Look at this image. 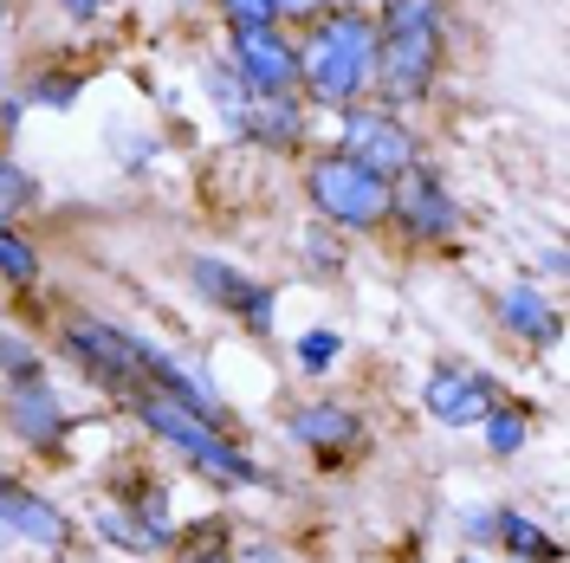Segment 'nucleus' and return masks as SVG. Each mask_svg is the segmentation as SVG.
I'll return each mask as SVG.
<instances>
[{"label":"nucleus","instance_id":"obj_1","mask_svg":"<svg viewBox=\"0 0 570 563\" xmlns=\"http://www.w3.org/2000/svg\"><path fill=\"white\" fill-rule=\"evenodd\" d=\"M376 78V20L356 7H331L312 20V39L298 52V85L318 105H356Z\"/></svg>","mask_w":570,"mask_h":563},{"label":"nucleus","instance_id":"obj_2","mask_svg":"<svg viewBox=\"0 0 570 563\" xmlns=\"http://www.w3.org/2000/svg\"><path fill=\"white\" fill-rule=\"evenodd\" d=\"M441 59V0H390L376 20V85L390 105H415Z\"/></svg>","mask_w":570,"mask_h":563},{"label":"nucleus","instance_id":"obj_3","mask_svg":"<svg viewBox=\"0 0 570 563\" xmlns=\"http://www.w3.org/2000/svg\"><path fill=\"white\" fill-rule=\"evenodd\" d=\"M137 415L149 434H163L176 454H188L202 473H214V480H234V486H259V466H253L240 447H227L220 441V422H208L202 408H188V402H176V395H142Z\"/></svg>","mask_w":570,"mask_h":563},{"label":"nucleus","instance_id":"obj_4","mask_svg":"<svg viewBox=\"0 0 570 563\" xmlns=\"http://www.w3.org/2000/svg\"><path fill=\"white\" fill-rule=\"evenodd\" d=\"M305 188H312V201H318V214L331 227H376L390 214V176L351 162L344 149L337 156H318L305 169Z\"/></svg>","mask_w":570,"mask_h":563},{"label":"nucleus","instance_id":"obj_5","mask_svg":"<svg viewBox=\"0 0 570 563\" xmlns=\"http://www.w3.org/2000/svg\"><path fill=\"white\" fill-rule=\"evenodd\" d=\"M66 350L91 376H105V383H137V376H149V344H137L130 330H117L105 317H78L66 330Z\"/></svg>","mask_w":570,"mask_h":563},{"label":"nucleus","instance_id":"obj_6","mask_svg":"<svg viewBox=\"0 0 570 563\" xmlns=\"http://www.w3.org/2000/svg\"><path fill=\"white\" fill-rule=\"evenodd\" d=\"M344 156L395 181L402 169H415V137L395 124L390 110H351L344 117Z\"/></svg>","mask_w":570,"mask_h":563},{"label":"nucleus","instance_id":"obj_7","mask_svg":"<svg viewBox=\"0 0 570 563\" xmlns=\"http://www.w3.org/2000/svg\"><path fill=\"white\" fill-rule=\"evenodd\" d=\"M234 78L247 91H292L298 85V46L279 27H234Z\"/></svg>","mask_w":570,"mask_h":563},{"label":"nucleus","instance_id":"obj_8","mask_svg":"<svg viewBox=\"0 0 570 563\" xmlns=\"http://www.w3.org/2000/svg\"><path fill=\"white\" fill-rule=\"evenodd\" d=\"M390 214H402V227H409L415 240H448V234L461 227L454 195L428 176L422 162H415V169H402V176L390 181Z\"/></svg>","mask_w":570,"mask_h":563},{"label":"nucleus","instance_id":"obj_9","mask_svg":"<svg viewBox=\"0 0 570 563\" xmlns=\"http://www.w3.org/2000/svg\"><path fill=\"white\" fill-rule=\"evenodd\" d=\"M188 273H195V292L214 298L220 312H234L240 324H253V330H273V292H266V285H253L247 273H234L227 259H195Z\"/></svg>","mask_w":570,"mask_h":563},{"label":"nucleus","instance_id":"obj_10","mask_svg":"<svg viewBox=\"0 0 570 563\" xmlns=\"http://www.w3.org/2000/svg\"><path fill=\"white\" fill-rule=\"evenodd\" d=\"M422 402H428V415L434 422H448V427H473L487 408H493V383L480 376V369H434L422 383Z\"/></svg>","mask_w":570,"mask_h":563},{"label":"nucleus","instance_id":"obj_11","mask_svg":"<svg viewBox=\"0 0 570 563\" xmlns=\"http://www.w3.org/2000/svg\"><path fill=\"white\" fill-rule=\"evenodd\" d=\"M7 422H13L20 441H33V447H59V441H66V427H71L66 422V402L46 388V376L7 388Z\"/></svg>","mask_w":570,"mask_h":563},{"label":"nucleus","instance_id":"obj_12","mask_svg":"<svg viewBox=\"0 0 570 563\" xmlns=\"http://www.w3.org/2000/svg\"><path fill=\"white\" fill-rule=\"evenodd\" d=\"M0 531L27 537V544H39V551H59L71 525H66V512H59L52 498L27 493V486H7V493H0Z\"/></svg>","mask_w":570,"mask_h":563},{"label":"nucleus","instance_id":"obj_13","mask_svg":"<svg viewBox=\"0 0 570 563\" xmlns=\"http://www.w3.org/2000/svg\"><path fill=\"white\" fill-rule=\"evenodd\" d=\"M292 441H305L318 454H344V447L363 441V422H356L351 408H337V402H318V408H298L292 415Z\"/></svg>","mask_w":570,"mask_h":563},{"label":"nucleus","instance_id":"obj_14","mask_svg":"<svg viewBox=\"0 0 570 563\" xmlns=\"http://www.w3.org/2000/svg\"><path fill=\"white\" fill-rule=\"evenodd\" d=\"M247 130L273 149H292L298 130H305V110L292 105V91H253L247 98Z\"/></svg>","mask_w":570,"mask_h":563},{"label":"nucleus","instance_id":"obj_15","mask_svg":"<svg viewBox=\"0 0 570 563\" xmlns=\"http://www.w3.org/2000/svg\"><path fill=\"white\" fill-rule=\"evenodd\" d=\"M499 317H505V330H512V337H544V344L558 337V312L538 298L532 285H512V292L499 298Z\"/></svg>","mask_w":570,"mask_h":563},{"label":"nucleus","instance_id":"obj_16","mask_svg":"<svg viewBox=\"0 0 570 563\" xmlns=\"http://www.w3.org/2000/svg\"><path fill=\"white\" fill-rule=\"evenodd\" d=\"M493 537H505V544H512V551H519V557L558 563V544H551V537H544V531H538V525H525V518H519V512H505V518H493Z\"/></svg>","mask_w":570,"mask_h":563},{"label":"nucleus","instance_id":"obj_17","mask_svg":"<svg viewBox=\"0 0 570 563\" xmlns=\"http://www.w3.org/2000/svg\"><path fill=\"white\" fill-rule=\"evenodd\" d=\"M480 427H487V447H493V454H519L532 422H525V408H487Z\"/></svg>","mask_w":570,"mask_h":563},{"label":"nucleus","instance_id":"obj_18","mask_svg":"<svg viewBox=\"0 0 570 563\" xmlns=\"http://www.w3.org/2000/svg\"><path fill=\"white\" fill-rule=\"evenodd\" d=\"M0 273H7L13 285H27V279L39 273V253L27 247L20 234H7V227H0Z\"/></svg>","mask_w":570,"mask_h":563},{"label":"nucleus","instance_id":"obj_19","mask_svg":"<svg viewBox=\"0 0 570 563\" xmlns=\"http://www.w3.org/2000/svg\"><path fill=\"white\" fill-rule=\"evenodd\" d=\"M27 201H33V176H27V169H13V162H0V227L27 208Z\"/></svg>","mask_w":570,"mask_h":563},{"label":"nucleus","instance_id":"obj_20","mask_svg":"<svg viewBox=\"0 0 570 563\" xmlns=\"http://www.w3.org/2000/svg\"><path fill=\"white\" fill-rule=\"evenodd\" d=\"M337 350H344V344H337V330H305V337H298V363H305L312 376H318V369H331V363H337Z\"/></svg>","mask_w":570,"mask_h":563},{"label":"nucleus","instance_id":"obj_21","mask_svg":"<svg viewBox=\"0 0 570 563\" xmlns=\"http://www.w3.org/2000/svg\"><path fill=\"white\" fill-rule=\"evenodd\" d=\"M0 369H7L13 383H33V376H39V356L27 350L20 337H0Z\"/></svg>","mask_w":570,"mask_h":563},{"label":"nucleus","instance_id":"obj_22","mask_svg":"<svg viewBox=\"0 0 570 563\" xmlns=\"http://www.w3.org/2000/svg\"><path fill=\"white\" fill-rule=\"evenodd\" d=\"M220 13H227L234 27H273V20H279L273 0H220Z\"/></svg>","mask_w":570,"mask_h":563},{"label":"nucleus","instance_id":"obj_23","mask_svg":"<svg viewBox=\"0 0 570 563\" xmlns=\"http://www.w3.org/2000/svg\"><path fill=\"white\" fill-rule=\"evenodd\" d=\"M33 98L39 105H71V98H78V78H39Z\"/></svg>","mask_w":570,"mask_h":563},{"label":"nucleus","instance_id":"obj_24","mask_svg":"<svg viewBox=\"0 0 570 563\" xmlns=\"http://www.w3.org/2000/svg\"><path fill=\"white\" fill-rule=\"evenodd\" d=\"M273 7H279V20H318L331 0H273Z\"/></svg>","mask_w":570,"mask_h":563},{"label":"nucleus","instance_id":"obj_25","mask_svg":"<svg viewBox=\"0 0 570 563\" xmlns=\"http://www.w3.org/2000/svg\"><path fill=\"white\" fill-rule=\"evenodd\" d=\"M71 13H78V20H85V13H98V7H105V0H66Z\"/></svg>","mask_w":570,"mask_h":563},{"label":"nucleus","instance_id":"obj_26","mask_svg":"<svg viewBox=\"0 0 570 563\" xmlns=\"http://www.w3.org/2000/svg\"><path fill=\"white\" fill-rule=\"evenodd\" d=\"M240 563H279V551H247Z\"/></svg>","mask_w":570,"mask_h":563},{"label":"nucleus","instance_id":"obj_27","mask_svg":"<svg viewBox=\"0 0 570 563\" xmlns=\"http://www.w3.org/2000/svg\"><path fill=\"white\" fill-rule=\"evenodd\" d=\"M181 563H234V557H220V551H202V557H181Z\"/></svg>","mask_w":570,"mask_h":563},{"label":"nucleus","instance_id":"obj_28","mask_svg":"<svg viewBox=\"0 0 570 563\" xmlns=\"http://www.w3.org/2000/svg\"><path fill=\"white\" fill-rule=\"evenodd\" d=\"M0 493H7V473H0Z\"/></svg>","mask_w":570,"mask_h":563},{"label":"nucleus","instance_id":"obj_29","mask_svg":"<svg viewBox=\"0 0 570 563\" xmlns=\"http://www.w3.org/2000/svg\"><path fill=\"white\" fill-rule=\"evenodd\" d=\"M0 537H7V531H0Z\"/></svg>","mask_w":570,"mask_h":563}]
</instances>
